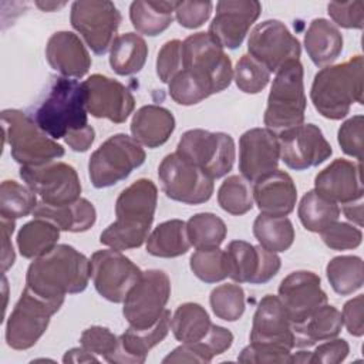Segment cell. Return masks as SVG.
<instances>
[{
    "label": "cell",
    "mask_w": 364,
    "mask_h": 364,
    "mask_svg": "<svg viewBox=\"0 0 364 364\" xmlns=\"http://www.w3.org/2000/svg\"><path fill=\"white\" fill-rule=\"evenodd\" d=\"M212 324L205 307L193 301L178 306L171 317L172 334L181 343L200 341L208 334Z\"/></svg>",
    "instance_id": "d590c367"
},
{
    "label": "cell",
    "mask_w": 364,
    "mask_h": 364,
    "mask_svg": "<svg viewBox=\"0 0 364 364\" xmlns=\"http://www.w3.org/2000/svg\"><path fill=\"white\" fill-rule=\"evenodd\" d=\"M183 68L205 80L213 94L228 88L233 80V68L223 47L208 33L191 34L182 41ZM182 68V70H183Z\"/></svg>",
    "instance_id": "8fae6325"
},
{
    "label": "cell",
    "mask_w": 364,
    "mask_h": 364,
    "mask_svg": "<svg viewBox=\"0 0 364 364\" xmlns=\"http://www.w3.org/2000/svg\"><path fill=\"white\" fill-rule=\"evenodd\" d=\"M212 1H178L175 17L185 28H198L208 21L212 13Z\"/></svg>",
    "instance_id": "11a10c76"
},
{
    "label": "cell",
    "mask_w": 364,
    "mask_h": 364,
    "mask_svg": "<svg viewBox=\"0 0 364 364\" xmlns=\"http://www.w3.org/2000/svg\"><path fill=\"white\" fill-rule=\"evenodd\" d=\"M1 124L4 142L11 158L21 166H37L64 155V148L48 136L36 121L20 109H3Z\"/></svg>",
    "instance_id": "8992f818"
},
{
    "label": "cell",
    "mask_w": 364,
    "mask_h": 364,
    "mask_svg": "<svg viewBox=\"0 0 364 364\" xmlns=\"http://www.w3.org/2000/svg\"><path fill=\"white\" fill-rule=\"evenodd\" d=\"M60 239V229L40 218L24 223L17 233V247L23 257L37 259L57 246Z\"/></svg>",
    "instance_id": "e575fe53"
},
{
    "label": "cell",
    "mask_w": 364,
    "mask_h": 364,
    "mask_svg": "<svg viewBox=\"0 0 364 364\" xmlns=\"http://www.w3.org/2000/svg\"><path fill=\"white\" fill-rule=\"evenodd\" d=\"M183 68V51L181 40H169L166 41L156 57V75L165 84Z\"/></svg>",
    "instance_id": "f5cc1de1"
},
{
    "label": "cell",
    "mask_w": 364,
    "mask_h": 364,
    "mask_svg": "<svg viewBox=\"0 0 364 364\" xmlns=\"http://www.w3.org/2000/svg\"><path fill=\"white\" fill-rule=\"evenodd\" d=\"M260 11L262 4L256 0H220L208 34L223 48L235 50L240 47Z\"/></svg>",
    "instance_id": "ffe728a7"
},
{
    "label": "cell",
    "mask_w": 364,
    "mask_h": 364,
    "mask_svg": "<svg viewBox=\"0 0 364 364\" xmlns=\"http://www.w3.org/2000/svg\"><path fill=\"white\" fill-rule=\"evenodd\" d=\"M14 232V220L1 218V272L6 273L16 260V253L11 243V235Z\"/></svg>",
    "instance_id": "680465c9"
},
{
    "label": "cell",
    "mask_w": 364,
    "mask_h": 364,
    "mask_svg": "<svg viewBox=\"0 0 364 364\" xmlns=\"http://www.w3.org/2000/svg\"><path fill=\"white\" fill-rule=\"evenodd\" d=\"M326 274L331 289L337 294H353L360 290L364 283L363 260L353 255L336 256L327 263Z\"/></svg>",
    "instance_id": "f35d334b"
},
{
    "label": "cell",
    "mask_w": 364,
    "mask_h": 364,
    "mask_svg": "<svg viewBox=\"0 0 364 364\" xmlns=\"http://www.w3.org/2000/svg\"><path fill=\"white\" fill-rule=\"evenodd\" d=\"M314 191L336 203H350L363 199L361 162L334 159L314 178Z\"/></svg>",
    "instance_id": "603a6c76"
},
{
    "label": "cell",
    "mask_w": 364,
    "mask_h": 364,
    "mask_svg": "<svg viewBox=\"0 0 364 364\" xmlns=\"http://www.w3.org/2000/svg\"><path fill=\"white\" fill-rule=\"evenodd\" d=\"M219 206L235 216L247 213L253 208V192L242 175L228 176L218 189Z\"/></svg>",
    "instance_id": "b9f144b4"
},
{
    "label": "cell",
    "mask_w": 364,
    "mask_h": 364,
    "mask_svg": "<svg viewBox=\"0 0 364 364\" xmlns=\"http://www.w3.org/2000/svg\"><path fill=\"white\" fill-rule=\"evenodd\" d=\"M169 296L171 280L168 274L159 269L145 270L122 301V314L131 327L148 328L166 310Z\"/></svg>",
    "instance_id": "30bf717a"
},
{
    "label": "cell",
    "mask_w": 364,
    "mask_h": 364,
    "mask_svg": "<svg viewBox=\"0 0 364 364\" xmlns=\"http://www.w3.org/2000/svg\"><path fill=\"white\" fill-rule=\"evenodd\" d=\"M37 7H40L41 10L44 11H53V10H58L61 7L65 6V3H50V1H46V3H41V1H37L36 3Z\"/></svg>",
    "instance_id": "6125c7cd"
},
{
    "label": "cell",
    "mask_w": 364,
    "mask_h": 364,
    "mask_svg": "<svg viewBox=\"0 0 364 364\" xmlns=\"http://www.w3.org/2000/svg\"><path fill=\"white\" fill-rule=\"evenodd\" d=\"M306 105L304 70L300 60H294L276 71L263 122L267 129L279 134L303 124Z\"/></svg>",
    "instance_id": "5b68a950"
},
{
    "label": "cell",
    "mask_w": 364,
    "mask_h": 364,
    "mask_svg": "<svg viewBox=\"0 0 364 364\" xmlns=\"http://www.w3.org/2000/svg\"><path fill=\"white\" fill-rule=\"evenodd\" d=\"M343 212L348 220L355 223L358 228L363 226V203H361V200H355V202L343 205Z\"/></svg>",
    "instance_id": "94428289"
},
{
    "label": "cell",
    "mask_w": 364,
    "mask_h": 364,
    "mask_svg": "<svg viewBox=\"0 0 364 364\" xmlns=\"http://www.w3.org/2000/svg\"><path fill=\"white\" fill-rule=\"evenodd\" d=\"M192 273L205 283H218L229 277L226 252L213 249H198L189 259Z\"/></svg>",
    "instance_id": "7bdbcfd3"
},
{
    "label": "cell",
    "mask_w": 364,
    "mask_h": 364,
    "mask_svg": "<svg viewBox=\"0 0 364 364\" xmlns=\"http://www.w3.org/2000/svg\"><path fill=\"white\" fill-rule=\"evenodd\" d=\"M324 245L333 250H350L361 245L363 233L354 225L347 222H334L321 233Z\"/></svg>",
    "instance_id": "816d5d0a"
},
{
    "label": "cell",
    "mask_w": 364,
    "mask_h": 364,
    "mask_svg": "<svg viewBox=\"0 0 364 364\" xmlns=\"http://www.w3.org/2000/svg\"><path fill=\"white\" fill-rule=\"evenodd\" d=\"M233 80L245 94H259L270 81V71L249 54H243L236 63Z\"/></svg>",
    "instance_id": "bcb514c9"
},
{
    "label": "cell",
    "mask_w": 364,
    "mask_h": 364,
    "mask_svg": "<svg viewBox=\"0 0 364 364\" xmlns=\"http://www.w3.org/2000/svg\"><path fill=\"white\" fill-rule=\"evenodd\" d=\"M158 203V188L141 178L125 188L115 202V222L100 235V242L115 250H129L146 242Z\"/></svg>",
    "instance_id": "3957f363"
},
{
    "label": "cell",
    "mask_w": 364,
    "mask_h": 364,
    "mask_svg": "<svg viewBox=\"0 0 364 364\" xmlns=\"http://www.w3.org/2000/svg\"><path fill=\"white\" fill-rule=\"evenodd\" d=\"M158 178L164 193L181 203H205L213 193V179L178 152L168 154L161 161Z\"/></svg>",
    "instance_id": "7c38bea8"
},
{
    "label": "cell",
    "mask_w": 364,
    "mask_h": 364,
    "mask_svg": "<svg viewBox=\"0 0 364 364\" xmlns=\"http://www.w3.org/2000/svg\"><path fill=\"white\" fill-rule=\"evenodd\" d=\"M350 353V346L344 338H330L320 344L310 355V363L337 364L346 360Z\"/></svg>",
    "instance_id": "9f6ffc18"
},
{
    "label": "cell",
    "mask_w": 364,
    "mask_h": 364,
    "mask_svg": "<svg viewBox=\"0 0 364 364\" xmlns=\"http://www.w3.org/2000/svg\"><path fill=\"white\" fill-rule=\"evenodd\" d=\"M247 51L250 57L263 64L272 74L284 64L299 60L301 46L284 23L266 20L250 31Z\"/></svg>",
    "instance_id": "2e32d148"
},
{
    "label": "cell",
    "mask_w": 364,
    "mask_h": 364,
    "mask_svg": "<svg viewBox=\"0 0 364 364\" xmlns=\"http://www.w3.org/2000/svg\"><path fill=\"white\" fill-rule=\"evenodd\" d=\"M80 344L87 351L95 355H101L105 361L109 363L118 350L119 338L107 327L91 326L81 333Z\"/></svg>",
    "instance_id": "c3c4849f"
},
{
    "label": "cell",
    "mask_w": 364,
    "mask_h": 364,
    "mask_svg": "<svg viewBox=\"0 0 364 364\" xmlns=\"http://www.w3.org/2000/svg\"><path fill=\"white\" fill-rule=\"evenodd\" d=\"M250 343L277 344L294 348V327L280 299L266 294L257 304L253 316Z\"/></svg>",
    "instance_id": "cb8c5ba5"
},
{
    "label": "cell",
    "mask_w": 364,
    "mask_h": 364,
    "mask_svg": "<svg viewBox=\"0 0 364 364\" xmlns=\"http://www.w3.org/2000/svg\"><path fill=\"white\" fill-rule=\"evenodd\" d=\"M280 145L277 134L267 128H252L239 139V171L249 182L277 169Z\"/></svg>",
    "instance_id": "7402d4cb"
},
{
    "label": "cell",
    "mask_w": 364,
    "mask_h": 364,
    "mask_svg": "<svg viewBox=\"0 0 364 364\" xmlns=\"http://www.w3.org/2000/svg\"><path fill=\"white\" fill-rule=\"evenodd\" d=\"M363 57L323 67L313 80L310 98L316 111L327 119L347 117L354 102L363 104Z\"/></svg>",
    "instance_id": "277c9868"
},
{
    "label": "cell",
    "mask_w": 364,
    "mask_h": 364,
    "mask_svg": "<svg viewBox=\"0 0 364 364\" xmlns=\"http://www.w3.org/2000/svg\"><path fill=\"white\" fill-rule=\"evenodd\" d=\"M237 361L247 364H290L293 361V354L290 348L283 346L250 343L240 351Z\"/></svg>",
    "instance_id": "7dc6e473"
},
{
    "label": "cell",
    "mask_w": 364,
    "mask_h": 364,
    "mask_svg": "<svg viewBox=\"0 0 364 364\" xmlns=\"http://www.w3.org/2000/svg\"><path fill=\"white\" fill-rule=\"evenodd\" d=\"M64 363H97L98 358L95 357V354L87 351L84 347H77V348H71L68 350L64 357H63Z\"/></svg>",
    "instance_id": "91938a15"
},
{
    "label": "cell",
    "mask_w": 364,
    "mask_h": 364,
    "mask_svg": "<svg viewBox=\"0 0 364 364\" xmlns=\"http://www.w3.org/2000/svg\"><path fill=\"white\" fill-rule=\"evenodd\" d=\"M294 347L304 348L334 338L343 327L341 311L331 304H324L309 316L303 323L294 324Z\"/></svg>",
    "instance_id": "4dcf8cb0"
},
{
    "label": "cell",
    "mask_w": 364,
    "mask_h": 364,
    "mask_svg": "<svg viewBox=\"0 0 364 364\" xmlns=\"http://www.w3.org/2000/svg\"><path fill=\"white\" fill-rule=\"evenodd\" d=\"M284 306L293 326L303 323L317 309L327 303L320 276L310 270H297L287 274L279 286L277 296Z\"/></svg>",
    "instance_id": "44dd1931"
},
{
    "label": "cell",
    "mask_w": 364,
    "mask_h": 364,
    "mask_svg": "<svg viewBox=\"0 0 364 364\" xmlns=\"http://www.w3.org/2000/svg\"><path fill=\"white\" fill-rule=\"evenodd\" d=\"M253 235L260 246L274 253L286 252L294 242V228L286 216L260 213L253 222Z\"/></svg>",
    "instance_id": "74e56055"
},
{
    "label": "cell",
    "mask_w": 364,
    "mask_h": 364,
    "mask_svg": "<svg viewBox=\"0 0 364 364\" xmlns=\"http://www.w3.org/2000/svg\"><path fill=\"white\" fill-rule=\"evenodd\" d=\"M61 304L48 301L24 287L6 323V343L13 350L31 348L46 333Z\"/></svg>",
    "instance_id": "9c48e42d"
},
{
    "label": "cell",
    "mask_w": 364,
    "mask_h": 364,
    "mask_svg": "<svg viewBox=\"0 0 364 364\" xmlns=\"http://www.w3.org/2000/svg\"><path fill=\"white\" fill-rule=\"evenodd\" d=\"M20 178L47 205H64L81 198V182L77 171L65 162H48L37 166H21Z\"/></svg>",
    "instance_id": "9a60e30c"
},
{
    "label": "cell",
    "mask_w": 364,
    "mask_h": 364,
    "mask_svg": "<svg viewBox=\"0 0 364 364\" xmlns=\"http://www.w3.org/2000/svg\"><path fill=\"white\" fill-rule=\"evenodd\" d=\"M280 158L287 168L304 171L323 164L333 154L331 145L314 124H300L277 134Z\"/></svg>",
    "instance_id": "e0dca14e"
},
{
    "label": "cell",
    "mask_w": 364,
    "mask_h": 364,
    "mask_svg": "<svg viewBox=\"0 0 364 364\" xmlns=\"http://www.w3.org/2000/svg\"><path fill=\"white\" fill-rule=\"evenodd\" d=\"M33 215L34 218L46 219L54 223L60 230L73 233L88 230L97 220L95 208L85 198H78L74 202L57 206L40 202Z\"/></svg>",
    "instance_id": "f1b7e54d"
},
{
    "label": "cell",
    "mask_w": 364,
    "mask_h": 364,
    "mask_svg": "<svg viewBox=\"0 0 364 364\" xmlns=\"http://www.w3.org/2000/svg\"><path fill=\"white\" fill-rule=\"evenodd\" d=\"M363 307H364V297L363 294L350 299L343 307V324L346 326L347 331L354 337H361L364 334V323H363Z\"/></svg>",
    "instance_id": "6f0895ef"
},
{
    "label": "cell",
    "mask_w": 364,
    "mask_h": 364,
    "mask_svg": "<svg viewBox=\"0 0 364 364\" xmlns=\"http://www.w3.org/2000/svg\"><path fill=\"white\" fill-rule=\"evenodd\" d=\"M253 202L260 213L270 216H287L297 200V188L293 178L280 169L263 175L253 182Z\"/></svg>",
    "instance_id": "d4e9b609"
},
{
    "label": "cell",
    "mask_w": 364,
    "mask_h": 364,
    "mask_svg": "<svg viewBox=\"0 0 364 364\" xmlns=\"http://www.w3.org/2000/svg\"><path fill=\"white\" fill-rule=\"evenodd\" d=\"M233 343V334L230 330L212 324L208 334L196 343H189L196 350L202 363H210L213 357L225 353Z\"/></svg>",
    "instance_id": "f907efd6"
},
{
    "label": "cell",
    "mask_w": 364,
    "mask_h": 364,
    "mask_svg": "<svg viewBox=\"0 0 364 364\" xmlns=\"http://www.w3.org/2000/svg\"><path fill=\"white\" fill-rule=\"evenodd\" d=\"M70 21L97 55H104L115 40L122 16L112 1L80 0L71 4Z\"/></svg>",
    "instance_id": "4fadbf2b"
},
{
    "label": "cell",
    "mask_w": 364,
    "mask_h": 364,
    "mask_svg": "<svg viewBox=\"0 0 364 364\" xmlns=\"http://www.w3.org/2000/svg\"><path fill=\"white\" fill-rule=\"evenodd\" d=\"M191 246L186 222L181 219L159 223L146 239V252L155 257H178L185 255Z\"/></svg>",
    "instance_id": "d6a6232c"
},
{
    "label": "cell",
    "mask_w": 364,
    "mask_h": 364,
    "mask_svg": "<svg viewBox=\"0 0 364 364\" xmlns=\"http://www.w3.org/2000/svg\"><path fill=\"white\" fill-rule=\"evenodd\" d=\"M310 351H297L293 354V361L291 363H310Z\"/></svg>",
    "instance_id": "be15d7a7"
},
{
    "label": "cell",
    "mask_w": 364,
    "mask_h": 364,
    "mask_svg": "<svg viewBox=\"0 0 364 364\" xmlns=\"http://www.w3.org/2000/svg\"><path fill=\"white\" fill-rule=\"evenodd\" d=\"M209 303L213 314L225 321L239 320L246 309L245 291L242 286L226 283L215 287L210 291Z\"/></svg>",
    "instance_id": "f6af8a7d"
},
{
    "label": "cell",
    "mask_w": 364,
    "mask_h": 364,
    "mask_svg": "<svg viewBox=\"0 0 364 364\" xmlns=\"http://www.w3.org/2000/svg\"><path fill=\"white\" fill-rule=\"evenodd\" d=\"M175 152L200 168L212 179L228 175L236 156L235 142L229 134L200 128L183 132Z\"/></svg>",
    "instance_id": "ba28073f"
},
{
    "label": "cell",
    "mask_w": 364,
    "mask_h": 364,
    "mask_svg": "<svg viewBox=\"0 0 364 364\" xmlns=\"http://www.w3.org/2000/svg\"><path fill=\"white\" fill-rule=\"evenodd\" d=\"M304 47L314 65L327 67L341 54L343 36L330 20L314 18L304 34Z\"/></svg>",
    "instance_id": "f546056e"
},
{
    "label": "cell",
    "mask_w": 364,
    "mask_h": 364,
    "mask_svg": "<svg viewBox=\"0 0 364 364\" xmlns=\"http://www.w3.org/2000/svg\"><path fill=\"white\" fill-rule=\"evenodd\" d=\"M186 230L189 242L196 250L219 247L228 235L225 222L210 212H200L191 216L186 222Z\"/></svg>",
    "instance_id": "ab89813d"
},
{
    "label": "cell",
    "mask_w": 364,
    "mask_h": 364,
    "mask_svg": "<svg viewBox=\"0 0 364 364\" xmlns=\"http://www.w3.org/2000/svg\"><path fill=\"white\" fill-rule=\"evenodd\" d=\"M87 111L95 118L122 124L135 108V98L119 81L102 74H92L84 82Z\"/></svg>",
    "instance_id": "d6986e66"
},
{
    "label": "cell",
    "mask_w": 364,
    "mask_h": 364,
    "mask_svg": "<svg viewBox=\"0 0 364 364\" xmlns=\"http://www.w3.org/2000/svg\"><path fill=\"white\" fill-rule=\"evenodd\" d=\"M148 57V46L136 33H124L115 37L109 48V65L118 75L139 73Z\"/></svg>",
    "instance_id": "836d02e7"
},
{
    "label": "cell",
    "mask_w": 364,
    "mask_h": 364,
    "mask_svg": "<svg viewBox=\"0 0 364 364\" xmlns=\"http://www.w3.org/2000/svg\"><path fill=\"white\" fill-rule=\"evenodd\" d=\"M331 20L343 28L361 30L364 26V1H331L327 4Z\"/></svg>",
    "instance_id": "db71d44e"
},
{
    "label": "cell",
    "mask_w": 364,
    "mask_h": 364,
    "mask_svg": "<svg viewBox=\"0 0 364 364\" xmlns=\"http://www.w3.org/2000/svg\"><path fill=\"white\" fill-rule=\"evenodd\" d=\"M33 119L48 136L63 138L75 152L88 151L95 139V131L88 124L84 84L74 78H54L47 95L34 109Z\"/></svg>",
    "instance_id": "6da1fadb"
},
{
    "label": "cell",
    "mask_w": 364,
    "mask_h": 364,
    "mask_svg": "<svg viewBox=\"0 0 364 364\" xmlns=\"http://www.w3.org/2000/svg\"><path fill=\"white\" fill-rule=\"evenodd\" d=\"M37 195L27 186L16 181H3L0 186V216L16 220L34 212Z\"/></svg>",
    "instance_id": "60d3db41"
},
{
    "label": "cell",
    "mask_w": 364,
    "mask_h": 364,
    "mask_svg": "<svg viewBox=\"0 0 364 364\" xmlns=\"http://www.w3.org/2000/svg\"><path fill=\"white\" fill-rule=\"evenodd\" d=\"M90 274L101 297L112 303H122L141 279L142 270L121 250L104 249L91 255Z\"/></svg>",
    "instance_id": "5bb4252c"
},
{
    "label": "cell",
    "mask_w": 364,
    "mask_h": 364,
    "mask_svg": "<svg viewBox=\"0 0 364 364\" xmlns=\"http://www.w3.org/2000/svg\"><path fill=\"white\" fill-rule=\"evenodd\" d=\"M229 277L236 283L264 284L280 270L277 253L245 240H232L225 249Z\"/></svg>",
    "instance_id": "ac0fdd59"
},
{
    "label": "cell",
    "mask_w": 364,
    "mask_h": 364,
    "mask_svg": "<svg viewBox=\"0 0 364 364\" xmlns=\"http://www.w3.org/2000/svg\"><path fill=\"white\" fill-rule=\"evenodd\" d=\"M297 215L304 229L309 232L321 233L324 229L338 220L340 208L338 203L326 199L313 189L303 195L299 203Z\"/></svg>",
    "instance_id": "8d00e7d4"
},
{
    "label": "cell",
    "mask_w": 364,
    "mask_h": 364,
    "mask_svg": "<svg viewBox=\"0 0 364 364\" xmlns=\"http://www.w3.org/2000/svg\"><path fill=\"white\" fill-rule=\"evenodd\" d=\"M169 97L179 105H195L213 94L210 85L189 70H181L168 84Z\"/></svg>",
    "instance_id": "ee69618b"
},
{
    "label": "cell",
    "mask_w": 364,
    "mask_h": 364,
    "mask_svg": "<svg viewBox=\"0 0 364 364\" xmlns=\"http://www.w3.org/2000/svg\"><path fill=\"white\" fill-rule=\"evenodd\" d=\"M363 128H364V117L354 115L344 121L337 132V141L341 146V151L355 158L358 162L363 161L364 141H363Z\"/></svg>",
    "instance_id": "681fc988"
},
{
    "label": "cell",
    "mask_w": 364,
    "mask_h": 364,
    "mask_svg": "<svg viewBox=\"0 0 364 364\" xmlns=\"http://www.w3.org/2000/svg\"><path fill=\"white\" fill-rule=\"evenodd\" d=\"M129 129L138 144L146 148H158L172 135L175 117L165 107L144 105L134 114Z\"/></svg>",
    "instance_id": "83f0119b"
},
{
    "label": "cell",
    "mask_w": 364,
    "mask_h": 364,
    "mask_svg": "<svg viewBox=\"0 0 364 364\" xmlns=\"http://www.w3.org/2000/svg\"><path fill=\"white\" fill-rule=\"evenodd\" d=\"M46 58L53 70L67 78H81L91 67L88 50L71 31L51 34L46 46Z\"/></svg>",
    "instance_id": "484cf974"
},
{
    "label": "cell",
    "mask_w": 364,
    "mask_h": 364,
    "mask_svg": "<svg viewBox=\"0 0 364 364\" xmlns=\"http://www.w3.org/2000/svg\"><path fill=\"white\" fill-rule=\"evenodd\" d=\"M90 277V259L70 245H57L30 263L26 287L63 306L67 294H77L87 289Z\"/></svg>",
    "instance_id": "7a4b0ae2"
},
{
    "label": "cell",
    "mask_w": 364,
    "mask_h": 364,
    "mask_svg": "<svg viewBox=\"0 0 364 364\" xmlns=\"http://www.w3.org/2000/svg\"><path fill=\"white\" fill-rule=\"evenodd\" d=\"M171 330V311L165 310L159 320L148 328L128 327L118 338V350L109 363L141 364L152 347L159 344Z\"/></svg>",
    "instance_id": "4316f807"
},
{
    "label": "cell",
    "mask_w": 364,
    "mask_h": 364,
    "mask_svg": "<svg viewBox=\"0 0 364 364\" xmlns=\"http://www.w3.org/2000/svg\"><path fill=\"white\" fill-rule=\"evenodd\" d=\"M176 6L178 1L136 0L129 6V18L138 33L155 37L172 24Z\"/></svg>",
    "instance_id": "1f68e13d"
},
{
    "label": "cell",
    "mask_w": 364,
    "mask_h": 364,
    "mask_svg": "<svg viewBox=\"0 0 364 364\" xmlns=\"http://www.w3.org/2000/svg\"><path fill=\"white\" fill-rule=\"evenodd\" d=\"M145 151L132 136L115 134L90 156L88 176L94 188H109L131 175L145 162Z\"/></svg>",
    "instance_id": "52a82bcc"
}]
</instances>
